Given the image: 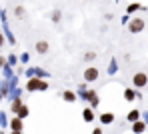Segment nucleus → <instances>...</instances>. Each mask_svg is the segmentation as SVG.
Masks as SVG:
<instances>
[{"mask_svg": "<svg viewBox=\"0 0 148 134\" xmlns=\"http://www.w3.org/2000/svg\"><path fill=\"white\" fill-rule=\"evenodd\" d=\"M12 128H14V132H20V128H22V122H20V120H12Z\"/></svg>", "mask_w": 148, "mask_h": 134, "instance_id": "9", "label": "nucleus"}, {"mask_svg": "<svg viewBox=\"0 0 148 134\" xmlns=\"http://www.w3.org/2000/svg\"><path fill=\"white\" fill-rule=\"evenodd\" d=\"M84 120H86V122L92 120V110H84Z\"/></svg>", "mask_w": 148, "mask_h": 134, "instance_id": "12", "label": "nucleus"}, {"mask_svg": "<svg viewBox=\"0 0 148 134\" xmlns=\"http://www.w3.org/2000/svg\"><path fill=\"white\" fill-rule=\"evenodd\" d=\"M94 58H96V54H94V52H86V54H84V60H94Z\"/></svg>", "mask_w": 148, "mask_h": 134, "instance_id": "13", "label": "nucleus"}, {"mask_svg": "<svg viewBox=\"0 0 148 134\" xmlns=\"http://www.w3.org/2000/svg\"><path fill=\"white\" fill-rule=\"evenodd\" d=\"M2 44H4V36L0 34V46H2Z\"/></svg>", "mask_w": 148, "mask_h": 134, "instance_id": "18", "label": "nucleus"}, {"mask_svg": "<svg viewBox=\"0 0 148 134\" xmlns=\"http://www.w3.org/2000/svg\"><path fill=\"white\" fill-rule=\"evenodd\" d=\"M14 134H20V132H14Z\"/></svg>", "mask_w": 148, "mask_h": 134, "instance_id": "19", "label": "nucleus"}, {"mask_svg": "<svg viewBox=\"0 0 148 134\" xmlns=\"http://www.w3.org/2000/svg\"><path fill=\"white\" fill-rule=\"evenodd\" d=\"M138 116H140V114H138V110L128 112V120H130V122H136V120H138Z\"/></svg>", "mask_w": 148, "mask_h": 134, "instance_id": "8", "label": "nucleus"}, {"mask_svg": "<svg viewBox=\"0 0 148 134\" xmlns=\"http://www.w3.org/2000/svg\"><path fill=\"white\" fill-rule=\"evenodd\" d=\"M128 30H130L132 34H138V32H142V30H144V20H142V18H134V20L128 24Z\"/></svg>", "mask_w": 148, "mask_h": 134, "instance_id": "1", "label": "nucleus"}, {"mask_svg": "<svg viewBox=\"0 0 148 134\" xmlns=\"http://www.w3.org/2000/svg\"><path fill=\"white\" fill-rule=\"evenodd\" d=\"M48 42H46V40H40V42H36V52L38 54H46L48 52Z\"/></svg>", "mask_w": 148, "mask_h": 134, "instance_id": "5", "label": "nucleus"}, {"mask_svg": "<svg viewBox=\"0 0 148 134\" xmlns=\"http://www.w3.org/2000/svg\"><path fill=\"white\" fill-rule=\"evenodd\" d=\"M132 82H134V86L136 88H144L148 84V76L144 74V72H136L134 74V78H132Z\"/></svg>", "mask_w": 148, "mask_h": 134, "instance_id": "2", "label": "nucleus"}, {"mask_svg": "<svg viewBox=\"0 0 148 134\" xmlns=\"http://www.w3.org/2000/svg\"><path fill=\"white\" fill-rule=\"evenodd\" d=\"M144 128H146V126H144V122H134V126H132V130H134L136 134H138V132H144Z\"/></svg>", "mask_w": 148, "mask_h": 134, "instance_id": "7", "label": "nucleus"}, {"mask_svg": "<svg viewBox=\"0 0 148 134\" xmlns=\"http://www.w3.org/2000/svg\"><path fill=\"white\" fill-rule=\"evenodd\" d=\"M20 108H22V102H20V100H14V104H12V110H14V112H18Z\"/></svg>", "mask_w": 148, "mask_h": 134, "instance_id": "10", "label": "nucleus"}, {"mask_svg": "<svg viewBox=\"0 0 148 134\" xmlns=\"http://www.w3.org/2000/svg\"><path fill=\"white\" fill-rule=\"evenodd\" d=\"M28 90H30V92H34V90H46V82L32 78V80L28 82Z\"/></svg>", "mask_w": 148, "mask_h": 134, "instance_id": "3", "label": "nucleus"}, {"mask_svg": "<svg viewBox=\"0 0 148 134\" xmlns=\"http://www.w3.org/2000/svg\"><path fill=\"white\" fill-rule=\"evenodd\" d=\"M84 80H86V82H94V80H98V70H96L94 66L86 68V70H84Z\"/></svg>", "mask_w": 148, "mask_h": 134, "instance_id": "4", "label": "nucleus"}, {"mask_svg": "<svg viewBox=\"0 0 148 134\" xmlns=\"http://www.w3.org/2000/svg\"><path fill=\"white\" fill-rule=\"evenodd\" d=\"M136 8H138V4H130V6H128V12H134Z\"/></svg>", "mask_w": 148, "mask_h": 134, "instance_id": "16", "label": "nucleus"}, {"mask_svg": "<svg viewBox=\"0 0 148 134\" xmlns=\"http://www.w3.org/2000/svg\"><path fill=\"white\" fill-rule=\"evenodd\" d=\"M64 98H66L68 102H72V100H74V94H72V92H64Z\"/></svg>", "mask_w": 148, "mask_h": 134, "instance_id": "14", "label": "nucleus"}, {"mask_svg": "<svg viewBox=\"0 0 148 134\" xmlns=\"http://www.w3.org/2000/svg\"><path fill=\"white\" fill-rule=\"evenodd\" d=\"M124 98H126V100H134V92H132V90H126V92H124Z\"/></svg>", "mask_w": 148, "mask_h": 134, "instance_id": "11", "label": "nucleus"}, {"mask_svg": "<svg viewBox=\"0 0 148 134\" xmlns=\"http://www.w3.org/2000/svg\"><path fill=\"white\" fill-rule=\"evenodd\" d=\"M92 134H102V130H100V128H94V130H92Z\"/></svg>", "mask_w": 148, "mask_h": 134, "instance_id": "17", "label": "nucleus"}, {"mask_svg": "<svg viewBox=\"0 0 148 134\" xmlns=\"http://www.w3.org/2000/svg\"><path fill=\"white\" fill-rule=\"evenodd\" d=\"M112 120H114V114H110V112H104V114L100 116V122H102V124H110Z\"/></svg>", "mask_w": 148, "mask_h": 134, "instance_id": "6", "label": "nucleus"}, {"mask_svg": "<svg viewBox=\"0 0 148 134\" xmlns=\"http://www.w3.org/2000/svg\"><path fill=\"white\" fill-rule=\"evenodd\" d=\"M14 14H16V16H20V18H22V16H24V8H16V10H14Z\"/></svg>", "mask_w": 148, "mask_h": 134, "instance_id": "15", "label": "nucleus"}]
</instances>
